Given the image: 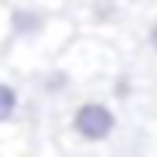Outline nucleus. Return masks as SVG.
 I'll return each mask as SVG.
<instances>
[{
  "label": "nucleus",
  "instance_id": "nucleus-1",
  "mask_svg": "<svg viewBox=\"0 0 157 157\" xmlns=\"http://www.w3.org/2000/svg\"><path fill=\"white\" fill-rule=\"evenodd\" d=\"M74 132L86 139V142H105L114 126H117V117L114 111L105 105V102H83L80 108L74 111V120H71Z\"/></svg>",
  "mask_w": 157,
  "mask_h": 157
},
{
  "label": "nucleus",
  "instance_id": "nucleus-2",
  "mask_svg": "<svg viewBox=\"0 0 157 157\" xmlns=\"http://www.w3.org/2000/svg\"><path fill=\"white\" fill-rule=\"evenodd\" d=\"M43 25H46V16L37 10H16L13 13V34H19V37H34L43 31Z\"/></svg>",
  "mask_w": 157,
  "mask_h": 157
},
{
  "label": "nucleus",
  "instance_id": "nucleus-3",
  "mask_svg": "<svg viewBox=\"0 0 157 157\" xmlns=\"http://www.w3.org/2000/svg\"><path fill=\"white\" fill-rule=\"evenodd\" d=\"M16 111H19V93L10 83H0V123L13 120Z\"/></svg>",
  "mask_w": 157,
  "mask_h": 157
},
{
  "label": "nucleus",
  "instance_id": "nucleus-4",
  "mask_svg": "<svg viewBox=\"0 0 157 157\" xmlns=\"http://www.w3.org/2000/svg\"><path fill=\"white\" fill-rule=\"evenodd\" d=\"M68 83H71V77H68L65 71H52V74H46L43 90H46V93H62V90H68Z\"/></svg>",
  "mask_w": 157,
  "mask_h": 157
},
{
  "label": "nucleus",
  "instance_id": "nucleus-5",
  "mask_svg": "<svg viewBox=\"0 0 157 157\" xmlns=\"http://www.w3.org/2000/svg\"><path fill=\"white\" fill-rule=\"evenodd\" d=\"M114 96L117 99H126L129 96V80H126V77H120V80L114 83Z\"/></svg>",
  "mask_w": 157,
  "mask_h": 157
},
{
  "label": "nucleus",
  "instance_id": "nucleus-6",
  "mask_svg": "<svg viewBox=\"0 0 157 157\" xmlns=\"http://www.w3.org/2000/svg\"><path fill=\"white\" fill-rule=\"evenodd\" d=\"M148 43L154 46V52H157V22L151 25V31H148Z\"/></svg>",
  "mask_w": 157,
  "mask_h": 157
}]
</instances>
